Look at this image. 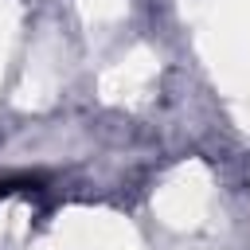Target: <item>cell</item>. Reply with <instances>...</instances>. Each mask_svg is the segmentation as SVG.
I'll return each mask as SVG.
<instances>
[{"instance_id":"obj_1","label":"cell","mask_w":250,"mask_h":250,"mask_svg":"<svg viewBox=\"0 0 250 250\" xmlns=\"http://www.w3.org/2000/svg\"><path fill=\"white\" fill-rule=\"evenodd\" d=\"M12 191H16V184H0V199H4V195H12Z\"/></svg>"}]
</instances>
